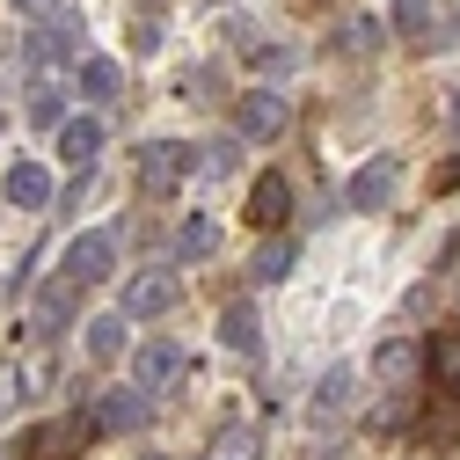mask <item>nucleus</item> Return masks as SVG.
Wrapping results in <instances>:
<instances>
[{
    "instance_id": "c756f323",
    "label": "nucleus",
    "mask_w": 460,
    "mask_h": 460,
    "mask_svg": "<svg viewBox=\"0 0 460 460\" xmlns=\"http://www.w3.org/2000/svg\"><path fill=\"white\" fill-rule=\"evenodd\" d=\"M22 402V366H0V417Z\"/></svg>"
},
{
    "instance_id": "412c9836",
    "label": "nucleus",
    "mask_w": 460,
    "mask_h": 460,
    "mask_svg": "<svg viewBox=\"0 0 460 460\" xmlns=\"http://www.w3.org/2000/svg\"><path fill=\"white\" fill-rule=\"evenodd\" d=\"M30 125H37V132H59V125H66V88H59V81H37V88H30Z\"/></svg>"
},
{
    "instance_id": "f8f14e48",
    "label": "nucleus",
    "mask_w": 460,
    "mask_h": 460,
    "mask_svg": "<svg viewBox=\"0 0 460 460\" xmlns=\"http://www.w3.org/2000/svg\"><path fill=\"white\" fill-rule=\"evenodd\" d=\"M0 190H8L15 212H44V205H51V176H44V161H15L8 176H0Z\"/></svg>"
},
{
    "instance_id": "ddd939ff",
    "label": "nucleus",
    "mask_w": 460,
    "mask_h": 460,
    "mask_svg": "<svg viewBox=\"0 0 460 460\" xmlns=\"http://www.w3.org/2000/svg\"><path fill=\"white\" fill-rule=\"evenodd\" d=\"M373 373H380L387 387H410V380L424 373V343H410V336H387L380 351H373Z\"/></svg>"
},
{
    "instance_id": "9d476101",
    "label": "nucleus",
    "mask_w": 460,
    "mask_h": 460,
    "mask_svg": "<svg viewBox=\"0 0 460 460\" xmlns=\"http://www.w3.org/2000/svg\"><path fill=\"white\" fill-rule=\"evenodd\" d=\"M183 300V285L168 278V270H139L132 285H125V314H139V322H154V314H168Z\"/></svg>"
},
{
    "instance_id": "4be33fe9",
    "label": "nucleus",
    "mask_w": 460,
    "mask_h": 460,
    "mask_svg": "<svg viewBox=\"0 0 460 460\" xmlns=\"http://www.w3.org/2000/svg\"><path fill=\"white\" fill-rule=\"evenodd\" d=\"M212 249H219V226H212L205 212H190V219L176 226V256H183V263H198V256H212Z\"/></svg>"
},
{
    "instance_id": "f257e3e1",
    "label": "nucleus",
    "mask_w": 460,
    "mask_h": 460,
    "mask_svg": "<svg viewBox=\"0 0 460 460\" xmlns=\"http://www.w3.org/2000/svg\"><path fill=\"white\" fill-rule=\"evenodd\" d=\"M88 417H95V431H110V438H132V431H146V417H154V394H146V387H102V394L88 402Z\"/></svg>"
},
{
    "instance_id": "9b49d317",
    "label": "nucleus",
    "mask_w": 460,
    "mask_h": 460,
    "mask_svg": "<svg viewBox=\"0 0 460 460\" xmlns=\"http://www.w3.org/2000/svg\"><path fill=\"white\" fill-rule=\"evenodd\" d=\"M74 44H81V22H74V15L37 22V30H30V66H59V59H74Z\"/></svg>"
},
{
    "instance_id": "20e7f679",
    "label": "nucleus",
    "mask_w": 460,
    "mask_h": 460,
    "mask_svg": "<svg viewBox=\"0 0 460 460\" xmlns=\"http://www.w3.org/2000/svg\"><path fill=\"white\" fill-rule=\"evenodd\" d=\"M183 373H190V358H183V343H176V336H146L139 351H132V380H139L146 394L183 387Z\"/></svg>"
},
{
    "instance_id": "a211bd4d",
    "label": "nucleus",
    "mask_w": 460,
    "mask_h": 460,
    "mask_svg": "<svg viewBox=\"0 0 460 460\" xmlns=\"http://www.w3.org/2000/svg\"><path fill=\"white\" fill-rule=\"evenodd\" d=\"M424 373H431V387H460V329H431Z\"/></svg>"
},
{
    "instance_id": "423d86ee",
    "label": "nucleus",
    "mask_w": 460,
    "mask_h": 460,
    "mask_svg": "<svg viewBox=\"0 0 460 460\" xmlns=\"http://www.w3.org/2000/svg\"><path fill=\"white\" fill-rule=\"evenodd\" d=\"M74 307H81V285H74L66 270L44 278V285H37V307H30V329H37V336H59V329L74 322Z\"/></svg>"
},
{
    "instance_id": "a878e982",
    "label": "nucleus",
    "mask_w": 460,
    "mask_h": 460,
    "mask_svg": "<svg viewBox=\"0 0 460 460\" xmlns=\"http://www.w3.org/2000/svg\"><path fill=\"white\" fill-rule=\"evenodd\" d=\"M205 460H256V431L249 424H219L212 446H205Z\"/></svg>"
},
{
    "instance_id": "f3484780",
    "label": "nucleus",
    "mask_w": 460,
    "mask_h": 460,
    "mask_svg": "<svg viewBox=\"0 0 460 460\" xmlns=\"http://www.w3.org/2000/svg\"><path fill=\"white\" fill-rule=\"evenodd\" d=\"M387 190H394V161H366L343 198H351V212H380V205H387Z\"/></svg>"
},
{
    "instance_id": "2eb2a0df",
    "label": "nucleus",
    "mask_w": 460,
    "mask_h": 460,
    "mask_svg": "<svg viewBox=\"0 0 460 460\" xmlns=\"http://www.w3.org/2000/svg\"><path fill=\"white\" fill-rule=\"evenodd\" d=\"M95 154H102V125H95V118H66V125H59V161L88 176Z\"/></svg>"
},
{
    "instance_id": "aec40b11",
    "label": "nucleus",
    "mask_w": 460,
    "mask_h": 460,
    "mask_svg": "<svg viewBox=\"0 0 460 460\" xmlns=\"http://www.w3.org/2000/svg\"><path fill=\"white\" fill-rule=\"evenodd\" d=\"M88 358L95 366H118L125 358V314H95L88 322Z\"/></svg>"
},
{
    "instance_id": "f704fd0d",
    "label": "nucleus",
    "mask_w": 460,
    "mask_h": 460,
    "mask_svg": "<svg viewBox=\"0 0 460 460\" xmlns=\"http://www.w3.org/2000/svg\"><path fill=\"white\" fill-rule=\"evenodd\" d=\"M154 460H161V453H154Z\"/></svg>"
},
{
    "instance_id": "4468645a",
    "label": "nucleus",
    "mask_w": 460,
    "mask_h": 460,
    "mask_svg": "<svg viewBox=\"0 0 460 460\" xmlns=\"http://www.w3.org/2000/svg\"><path fill=\"white\" fill-rule=\"evenodd\" d=\"M387 22H394V37H410V51H431L438 44V8H431V0H394Z\"/></svg>"
},
{
    "instance_id": "7c9ffc66",
    "label": "nucleus",
    "mask_w": 460,
    "mask_h": 460,
    "mask_svg": "<svg viewBox=\"0 0 460 460\" xmlns=\"http://www.w3.org/2000/svg\"><path fill=\"white\" fill-rule=\"evenodd\" d=\"M438 44H460V0H446V8H438Z\"/></svg>"
},
{
    "instance_id": "473e14b6",
    "label": "nucleus",
    "mask_w": 460,
    "mask_h": 460,
    "mask_svg": "<svg viewBox=\"0 0 460 460\" xmlns=\"http://www.w3.org/2000/svg\"><path fill=\"white\" fill-rule=\"evenodd\" d=\"M446 118H453V125H460V95H453V110H446Z\"/></svg>"
},
{
    "instance_id": "0eeeda50",
    "label": "nucleus",
    "mask_w": 460,
    "mask_h": 460,
    "mask_svg": "<svg viewBox=\"0 0 460 460\" xmlns=\"http://www.w3.org/2000/svg\"><path fill=\"white\" fill-rule=\"evenodd\" d=\"M110 263H118V234H74V242H66V263H59V270H66V278L81 285V293H88L95 278H110Z\"/></svg>"
},
{
    "instance_id": "dca6fc26",
    "label": "nucleus",
    "mask_w": 460,
    "mask_h": 460,
    "mask_svg": "<svg viewBox=\"0 0 460 460\" xmlns=\"http://www.w3.org/2000/svg\"><path fill=\"white\" fill-rule=\"evenodd\" d=\"M74 88L102 110V102H118V95H125V74H118V59H81V66H74Z\"/></svg>"
},
{
    "instance_id": "1a4fd4ad",
    "label": "nucleus",
    "mask_w": 460,
    "mask_h": 460,
    "mask_svg": "<svg viewBox=\"0 0 460 460\" xmlns=\"http://www.w3.org/2000/svg\"><path fill=\"white\" fill-rule=\"evenodd\" d=\"M285 219H293V183H285L278 168H270V176H256V183H249V226H263V234H278Z\"/></svg>"
},
{
    "instance_id": "5701e85b",
    "label": "nucleus",
    "mask_w": 460,
    "mask_h": 460,
    "mask_svg": "<svg viewBox=\"0 0 460 460\" xmlns=\"http://www.w3.org/2000/svg\"><path fill=\"white\" fill-rule=\"evenodd\" d=\"M219 343H226V351H242V358H256V343H263L256 336V314L249 307H226L219 314Z\"/></svg>"
},
{
    "instance_id": "39448f33",
    "label": "nucleus",
    "mask_w": 460,
    "mask_h": 460,
    "mask_svg": "<svg viewBox=\"0 0 460 460\" xmlns=\"http://www.w3.org/2000/svg\"><path fill=\"white\" fill-rule=\"evenodd\" d=\"M234 125H242V139H278L285 125H293V102H285V95H270V88H249L242 102H234Z\"/></svg>"
},
{
    "instance_id": "cd10ccee",
    "label": "nucleus",
    "mask_w": 460,
    "mask_h": 460,
    "mask_svg": "<svg viewBox=\"0 0 460 460\" xmlns=\"http://www.w3.org/2000/svg\"><path fill=\"white\" fill-rule=\"evenodd\" d=\"M402 424H417L410 417V387H387V402L373 410V431H402Z\"/></svg>"
},
{
    "instance_id": "393cba45",
    "label": "nucleus",
    "mask_w": 460,
    "mask_h": 460,
    "mask_svg": "<svg viewBox=\"0 0 460 460\" xmlns=\"http://www.w3.org/2000/svg\"><path fill=\"white\" fill-rule=\"evenodd\" d=\"M161 30H168V0H132V44H139V51H154V44H161Z\"/></svg>"
},
{
    "instance_id": "6e6552de",
    "label": "nucleus",
    "mask_w": 460,
    "mask_h": 460,
    "mask_svg": "<svg viewBox=\"0 0 460 460\" xmlns=\"http://www.w3.org/2000/svg\"><path fill=\"white\" fill-rule=\"evenodd\" d=\"M417 446H431V453L460 446V387H431L424 417H417Z\"/></svg>"
},
{
    "instance_id": "2f4dec72",
    "label": "nucleus",
    "mask_w": 460,
    "mask_h": 460,
    "mask_svg": "<svg viewBox=\"0 0 460 460\" xmlns=\"http://www.w3.org/2000/svg\"><path fill=\"white\" fill-rule=\"evenodd\" d=\"M15 8H22V15H51V8H59V0H15Z\"/></svg>"
},
{
    "instance_id": "bb28decb",
    "label": "nucleus",
    "mask_w": 460,
    "mask_h": 460,
    "mask_svg": "<svg viewBox=\"0 0 460 460\" xmlns=\"http://www.w3.org/2000/svg\"><path fill=\"white\" fill-rule=\"evenodd\" d=\"M343 402H351V373L336 366V373L314 387V417H322V424H329V417H343Z\"/></svg>"
},
{
    "instance_id": "72a5a7b5",
    "label": "nucleus",
    "mask_w": 460,
    "mask_h": 460,
    "mask_svg": "<svg viewBox=\"0 0 460 460\" xmlns=\"http://www.w3.org/2000/svg\"><path fill=\"white\" fill-rule=\"evenodd\" d=\"M0 460H15V453H8V446H0Z\"/></svg>"
},
{
    "instance_id": "f03ea898",
    "label": "nucleus",
    "mask_w": 460,
    "mask_h": 460,
    "mask_svg": "<svg viewBox=\"0 0 460 460\" xmlns=\"http://www.w3.org/2000/svg\"><path fill=\"white\" fill-rule=\"evenodd\" d=\"M183 176H198V146H183V139H146L139 146V183L154 198H168Z\"/></svg>"
},
{
    "instance_id": "6ab92c4d",
    "label": "nucleus",
    "mask_w": 460,
    "mask_h": 460,
    "mask_svg": "<svg viewBox=\"0 0 460 460\" xmlns=\"http://www.w3.org/2000/svg\"><path fill=\"white\" fill-rule=\"evenodd\" d=\"M329 51H336V59H373V51H380V22L373 15H351V22L329 37Z\"/></svg>"
},
{
    "instance_id": "b1692460",
    "label": "nucleus",
    "mask_w": 460,
    "mask_h": 460,
    "mask_svg": "<svg viewBox=\"0 0 460 460\" xmlns=\"http://www.w3.org/2000/svg\"><path fill=\"white\" fill-rule=\"evenodd\" d=\"M293 256H300V249H293V234H270V242L256 249V263H249V270H256L263 285H278L285 270H293Z\"/></svg>"
},
{
    "instance_id": "c85d7f7f",
    "label": "nucleus",
    "mask_w": 460,
    "mask_h": 460,
    "mask_svg": "<svg viewBox=\"0 0 460 460\" xmlns=\"http://www.w3.org/2000/svg\"><path fill=\"white\" fill-rule=\"evenodd\" d=\"M198 176H212V183L234 176V146H226V139H219V146H198Z\"/></svg>"
},
{
    "instance_id": "7ed1b4c3",
    "label": "nucleus",
    "mask_w": 460,
    "mask_h": 460,
    "mask_svg": "<svg viewBox=\"0 0 460 460\" xmlns=\"http://www.w3.org/2000/svg\"><path fill=\"white\" fill-rule=\"evenodd\" d=\"M88 438H95V417H88V410L51 417V424H37V431L22 438V460H81Z\"/></svg>"
}]
</instances>
